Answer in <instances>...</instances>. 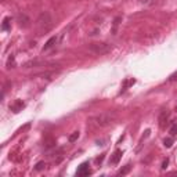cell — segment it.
I'll list each match as a JSON object with an SVG mask.
<instances>
[{"label": "cell", "mask_w": 177, "mask_h": 177, "mask_svg": "<svg viewBox=\"0 0 177 177\" xmlns=\"http://www.w3.org/2000/svg\"><path fill=\"white\" fill-rule=\"evenodd\" d=\"M10 108H11V111H13V112H19L22 108H24V102H22L21 100H17L14 104L11 105Z\"/></svg>", "instance_id": "8"}, {"label": "cell", "mask_w": 177, "mask_h": 177, "mask_svg": "<svg viewBox=\"0 0 177 177\" xmlns=\"http://www.w3.org/2000/svg\"><path fill=\"white\" fill-rule=\"evenodd\" d=\"M89 51L96 55H104L111 51V44L105 42H93L89 44Z\"/></svg>", "instance_id": "3"}, {"label": "cell", "mask_w": 177, "mask_h": 177, "mask_svg": "<svg viewBox=\"0 0 177 177\" xmlns=\"http://www.w3.org/2000/svg\"><path fill=\"white\" fill-rule=\"evenodd\" d=\"M78 138H79V131H73V133L69 136L68 140H69V143H73V141H76Z\"/></svg>", "instance_id": "12"}, {"label": "cell", "mask_w": 177, "mask_h": 177, "mask_svg": "<svg viewBox=\"0 0 177 177\" xmlns=\"http://www.w3.org/2000/svg\"><path fill=\"white\" fill-rule=\"evenodd\" d=\"M167 118H169V114H167L166 111H163L162 114H161V116H159V125H161V127L165 126V122L167 120Z\"/></svg>", "instance_id": "9"}, {"label": "cell", "mask_w": 177, "mask_h": 177, "mask_svg": "<svg viewBox=\"0 0 177 177\" xmlns=\"http://www.w3.org/2000/svg\"><path fill=\"white\" fill-rule=\"evenodd\" d=\"M90 165L87 162H84V163H82L79 166V169H78V172H76V174L78 176H80V177H84V176H89V174L91 173V170H90Z\"/></svg>", "instance_id": "5"}, {"label": "cell", "mask_w": 177, "mask_h": 177, "mask_svg": "<svg viewBox=\"0 0 177 177\" xmlns=\"http://www.w3.org/2000/svg\"><path fill=\"white\" fill-rule=\"evenodd\" d=\"M115 118L116 116L114 112H102V114H98L90 118V123L97 127H107L115 120Z\"/></svg>", "instance_id": "1"}, {"label": "cell", "mask_w": 177, "mask_h": 177, "mask_svg": "<svg viewBox=\"0 0 177 177\" xmlns=\"http://www.w3.org/2000/svg\"><path fill=\"white\" fill-rule=\"evenodd\" d=\"M122 155H123V152L120 151V149H116V151L114 152V155L111 156V159H109V163H112V165H116V163L120 161Z\"/></svg>", "instance_id": "6"}, {"label": "cell", "mask_w": 177, "mask_h": 177, "mask_svg": "<svg viewBox=\"0 0 177 177\" xmlns=\"http://www.w3.org/2000/svg\"><path fill=\"white\" fill-rule=\"evenodd\" d=\"M102 159H104V155H101V156H100V158L97 159V162H98V163H100V162H102Z\"/></svg>", "instance_id": "20"}, {"label": "cell", "mask_w": 177, "mask_h": 177, "mask_svg": "<svg viewBox=\"0 0 177 177\" xmlns=\"http://www.w3.org/2000/svg\"><path fill=\"white\" fill-rule=\"evenodd\" d=\"M53 17L50 15V13H47V11H44V13H42V14L39 15V18H37V29H39L40 33H46L49 32L51 29V26H53Z\"/></svg>", "instance_id": "2"}, {"label": "cell", "mask_w": 177, "mask_h": 177, "mask_svg": "<svg viewBox=\"0 0 177 177\" xmlns=\"http://www.w3.org/2000/svg\"><path fill=\"white\" fill-rule=\"evenodd\" d=\"M174 79H177V73H174V75L170 76V79H169V80H174Z\"/></svg>", "instance_id": "19"}, {"label": "cell", "mask_w": 177, "mask_h": 177, "mask_svg": "<svg viewBox=\"0 0 177 177\" xmlns=\"http://www.w3.org/2000/svg\"><path fill=\"white\" fill-rule=\"evenodd\" d=\"M119 21H120V17H116L115 21H114V28H112V32H114V33L116 32V28H118V24H119Z\"/></svg>", "instance_id": "17"}, {"label": "cell", "mask_w": 177, "mask_h": 177, "mask_svg": "<svg viewBox=\"0 0 177 177\" xmlns=\"http://www.w3.org/2000/svg\"><path fill=\"white\" fill-rule=\"evenodd\" d=\"M169 133H170V136H172V137H174V136H177V123H174V125H172V127H170Z\"/></svg>", "instance_id": "13"}, {"label": "cell", "mask_w": 177, "mask_h": 177, "mask_svg": "<svg viewBox=\"0 0 177 177\" xmlns=\"http://www.w3.org/2000/svg\"><path fill=\"white\" fill-rule=\"evenodd\" d=\"M163 145H165L166 148H170V147L173 145V138H165V141H163Z\"/></svg>", "instance_id": "15"}, {"label": "cell", "mask_w": 177, "mask_h": 177, "mask_svg": "<svg viewBox=\"0 0 177 177\" xmlns=\"http://www.w3.org/2000/svg\"><path fill=\"white\" fill-rule=\"evenodd\" d=\"M3 31H8L10 29V18H4L3 19V25H1Z\"/></svg>", "instance_id": "10"}, {"label": "cell", "mask_w": 177, "mask_h": 177, "mask_svg": "<svg viewBox=\"0 0 177 177\" xmlns=\"http://www.w3.org/2000/svg\"><path fill=\"white\" fill-rule=\"evenodd\" d=\"M15 65V60H14V55H11L7 61V68H14Z\"/></svg>", "instance_id": "14"}, {"label": "cell", "mask_w": 177, "mask_h": 177, "mask_svg": "<svg viewBox=\"0 0 177 177\" xmlns=\"http://www.w3.org/2000/svg\"><path fill=\"white\" fill-rule=\"evenodd\" d=\"M55 43H57V36H53V37H50V39L46 42V44L43 46V53L44 51H47V50H50L51 47H54L55 46Z\"/></svg>", "instance_id": "7"}, {"label": "cell", "mask_w": 177, "mask_h": 177, "mask_svg": "<svg viewBox=\"0 0 177 177\" xmlns=\"http://www.w3.org/2000/svg\"><path fill=\"white\" fill-rule=\"evenodd\" d=\"M17 22H18V25L21 26V28H28V26H31V19H29L25 14H22V13H19V14L17 15Z\"/></svg>", "instance_id": "4"}, {"label": "cell", "mask_w": 177, "mask_h": 177, "mask_svg": "<svg viewBox=\"0 0 177 177\" xmlns=\"http://www.w3.org/2000/svg\"><path fill=\"white\" fill-rule=\"evenodd\" d=\"M129 172H130V165H126L123 169L119 170V173H118V174H119V176H125V174H127Z\"/></svg>", "instance_id": "11"}, {"label": "cell", "mask_w": 177, "mask_h": 177, "mask_svg": "<svg viewBox=\"0 0 177 177\" xmlns=\"http://www.w3.org/2000/svg\"><path fill=\"white\" fill-rule=\"evenodd\" d=\"M167 165H169V159H165V161H163V162H162V169H166V167H167Z\"/></svg>", "instance_id": "18"}, {"label": "cell", "mask_w": 177, "mask_h": 177, "mask_svg": "<svg viewBox=\"0 0 177 177\" xmlns=\"http://www.w3.org/2000/svg\"><path fill=\"white\" fill-rule=\"evenodd\" d=\"M44 167H46V163H44V162H37V163H36V166H35V170L40 172V170H43Z\"/></svg>", "instance_id": "16"}]
</instances>
